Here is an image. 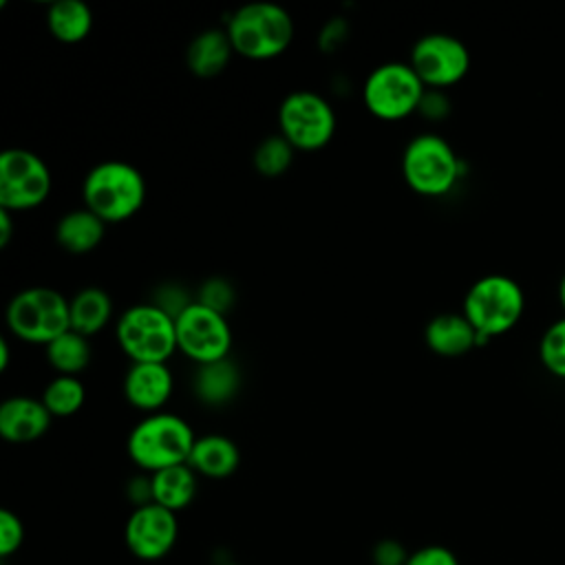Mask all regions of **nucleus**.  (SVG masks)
Segmentation results:
<instances>
[{"label": "nucleus", "instance_id": "32", "mask_svg": "<svg viewBox=\"0 0 565 565\" xmlns=\"http://www.w3.org/2000/svg\"><path fill=\"white\" fill-rule=\"evenodd\" d=\"M404 565H459V558L444 545H426L411 552Z\"/></svg>", "mask_w": 565, "mask_h": 565}, {"label": "nucleus", "instance_id": "25", "mask_svg": "<svg viewBox=\"0 0 565 565\" xmlns=\"http://www.w3.org/2000/svg\"><path fill=\"white\" fill-rule=\"evenodd\" d=\"M42 404L53 417H71L86 402V388L75 375H55L42 391Z\"/></svg>", "mask_w": 565, "mask_h": 565}, {"label": "nucleus", "instance_id": "22", "mask_svg": "<svg viewBox=\"0 0 565 565\" xmlns=\"http://www.w3.org/2000/svg\"><path fill=\"white\" fill-rule=\"evenodd\" d=\"M46 29L62 44L84 42L93 31V11L82 0H60L46 9Z\"/></svg>", "mask_w": 565, "mask_h": 565}, {"label": "nucleus", "instance_id": "35", "mask_svg": "<svg viewBox=\"0 0 565 565\" xmlns=\"http://www.w3.org/2000/svg\"><path fill=\"white\" fill-rule=\"evenodd\" d=\"M11 214L9 210H2L0 207V247H7L11 236H13V221H11Z\"/></svg>", "mask_w": 565, "mask_h": 565}, {"label": "nucleus", "instance_id": "6", "mask_svg": "<svg viewBox=\"0 0 565 565\" xmlns=\"http://www.w3.org/2000/svg\"><path fill=\"white\" fill-rule=\"evenodd\" d=\"M402 177L422 196H444L461 177V159L441 135L419 132L402 152Z\"/></svg>", "mask_w": 565, "mask_h": 565}, {"label": "nucleus", "instance_id": "17", "mask_svg": "<svg viewBox=\"0 0 565 565\" xmlns=\"http://www.w3.org/2000/svg\"><path fill=\"white\" fill-rule=\"evenodd\" d=\"M232 55L236 53L225 29H205L190 40L185 49V66L192 75L210 79L227 68Z\"/></svg>", "mask_w": 565, "mask_h": 565}, {"label": "nucleus", "instance_id": "26", "mask_svg": "<svg viewBox=\"0 0 565 565\" xmlns=\"http://www.w3.org/2000/svg\"><path fill=\"white\" fill-rule=\"evenodd\" d=\"M294 152L296 148L280 132L269 135L254 150V157H252L254 170L265 179L282 177L294 161Z\"/></svg>", "mask_w": 565, "mask_h": 565}, {"label": "nucleus", "instance_id": "38", "mask_svg": "<svg viewBox=\"0 0 565 565\" xmlns=\"http://www.w3.org/2000/svg\"><path fill=\"white\" fill-rule=\"evenodd\" d=\"M223 565H238V563H223Z\"/></svg>", "mask_w": 565, "mask_h": 565}, {"label": "nucleus", "instance_id": "33", "mask_svg": "<svg viewBox=\"0 0 565 565\" xmlns=\"http://www.w3.org/2000/svg\"><path fill=\"white\" fill-rule=\"evenodd\" d=\"M450 113V102L446 97L444 90H435V88H426L417 115H422L428 121H439Z\"/></svg>", "mask_w": 565, "mask_h": 565}, {"label": "nucleus", "instance_id": "20", "mask_svg": "<svg viewBox=\"0 0 565 565\" xmlns=\"http://www.w3.org/2000/svg\"><path fill=\"white\" fill-rule=\"evenodd\" d=\"M238 388L241 371L230 358L196 366V373L192 377L194 395L207 406H225L236 397Z\"/></svg>", "mask_w": 565, "mask_h": 565}, {"label": "nucleus", "instance_id": "30", "mask_svg": "<svg viewBox=\"0 0 565 565\" xmlns=\"http://www.w3.org/2000/svg\"><path fill=\"white\" fill-rule=\"evenodd\" d=\"M24 543V525L11 510H0V556H13Z\"/></svg>", "mask_w": 565, "mask_h": 565}, {"label": "nucleus", "instance_id": "3", "mask_svg": "<svg viewBox=\"0 0 565 565\" xmlns=\"http://www.w3.org/2000/svg\"><path fill=\"white\" fill-rule=\"evenodd\" d=\"M194 441L196 435L183 417L159 411L135 424L126 450L137 468L152 475L163 468L188 463Z\"/></svg>", "mask_w": 565, "mask_h": 565}, {"label": "nucleus", "instance_id": "18", "mask_svg": "<svg viewBox=\"0 0 565 565\" xmlns=\"http://www.w3.org/2000/svg\"><path fill=\"white\" fill-rule=\"evenodd\" d=\"M241 463V452L238 446L225 437V435H201L196 437L190 457H188V466L207 479H225L232 477L236 472Z\"/></svg>", "mask_w": 565, "mask_h": 565}, {"label": "nucleus", "instance_id": "37", "mask_svg": "<svg viewBox=\"0 0 565 565\" xmlns=\"http://www.w3.org/2000/svg\"><path fill=\"white\" fill-rule=\"evenodd\" d=\"M558 300H561V307L565 309V274H563V278L558 282Z\"/></svg>", "mask_w": 565, "mask_h": 565}, {"label": "nucleus", "instance_id": "19", "mask_svg": "<svg viewBox=\"0 0 565 565\" xmlns=\"http://www.w3.org/2000/svg\"><path fill=\"white\" fill-rule=\"evenodd\" d=\"M106 236V223L88 207L66 212L55 225V241L68 254H88Z\"/></svg>", "mask_w": 565, "mask_h": 565}, {"label": "nucleus", "instance_id": "31", "mask_svg": "<svg viewBox=\"0 0 565 565\" xmlns=\"http://www.w3.org/2000/svg\"><path fill=\"white\" fill-rule=\"evenodd\" d=\"M349 40V22L342 15L331 18L318 33V49L327 55L340 51V46Z\"/></svg>", "mask_w": 565, "mask_h": 565}, {"label": "nucleus", "instance_id": "5", "mask_svg": "<svg viewBox=\"0 0 565 565\" xmlns=\"http://www.w3.org/2000/svg\"><path fill=\"white\" fill-rule=\"evenodd\" d=\"M4 320L18 340L46 347L71 329V305L53 287H26L9 300Z\"/></svg>", "mask_w": 565, "mask_h": 565}, {"label": "nucleus", "instance_id": "13", "mask_svg": "<svg viewBox=\"0 0 565 565\" xmlns=\"http://www.w3.org/2000/svg\"><path fill=\"white\" fill-rule=\"evenodd\" d=\"M179 539L177 514L157 505H137L124 527V541L128 552L146 563L159 561L174 547Z\"/></svg>", "mask_w": 565, "mask_h": 565}, {"label": "nucleus", "instance_id": "1", "mask_svg": "<svg viewBox=\"0 0 565 565\" xmlns=\"http://www.w3.org/2000/svg\"><path fill=\"white\" fill-rule=\"evenodd\" d=\"M225 33L236 55L267 62L282 55L294 40V20L276 2H249L230 13Z\"/></svg>", "mask_w": 565, "mask_h": 565}, {"label": "nucleus", "instance_id": "36", "mask_svg": "<svg viewBox=\"0 0 565 565\" xmlns=\"http://www.w3.org/2000/svg\"><path fill=\"white\" fill-rule=\"evenodd\" d=\"M9 355H11L9 342H7V338H2V340H0V371H7V369H9Z\"/></svg>", "mask_w": 565, "mask_h": 565}, {"label": "nucleus", "instance_id": "12", "mask_svg": "<svg viewBox=\"0 0 565 565\" xmlns=\"http://www.w3.org/2000/svg\"><path fill=\"white\" fill-rule=\"evenodd\" d=\"M408 64L426 88L444 90L468 75L470 53L450 33H426L413 44Z\"/></svg>", "mask_w": 565, "mask_h": 565}, {"label": "nucleus", "instance_id": "11", "mask_svg": "<svg viewBox=\"0 0 565 565\" xmlns=\"http://www.w3.org/2000/svg\"><path fill=\"white\" fill-rule=\"evenodd\" d=\"M177 351L196 366L230 358L232 327L227 316L192 302L177 320Z\"/></svg>", "mask_w": 565, "mask_h": 565}, {"label": "nucleus", "instance_id": "29", "mask_svg": "<svg viewBox=\"0 0 565 565\" xmlns=\"http://www.w3.org/2000/svg\"><path fill=\"white\" fill-rule=\"evenodd\" d=\"M150 302L157 305L161 311H166L170 318L177 320L194 300L179 282H166V285L154 289Z\"/></svg>", "mask_w": 565, "mask_h": 565}, {"label": "nucleus", "instance_id": "28", "mask_svg": "<svg viewBox=\"0 0 565 565\" xmlns=\"http://www.w3.org/2000/svg\"><path fill=\"white\" fill-rule=\"evenodd\" d=\"M194 302L212 309V311H218L223 316H227V311L234 307L236 302V291H234V285L223 278V276H212L207 280H203L196 289V296H194Z\"/></svg>", "mask_w": 565, "mask_h": 565}, {"label": "nucleus", "instance_id": "23", "mask_svg": "<svg viewBox=\"0 0 565 565\" xmlns=\"http://www.w3.org/2000/svg\"><path fill=\"white\" fill-rule=\"evenodd\" d=\"M71 329L90 338L113 318V300L102 287H84L71 300Z\"/></svg>", "mask_w": 565, "mask_h": 565}, {"label": "nucleus", "instance_id": "8", "mask_svg": "<svg viewBox=\"0 0 565 565\" xmlns=\"http://www.w3.org/2000/svg\"><path fill=\"white\" fill-rule=\"evenodd\" d=\"M426 86L408 62H384L362 84L364 108L382 121H399L417 113Z\"/></svg>", "mask_w": 565, "mask_h": 565}, {"label": "nucleus", "instance_id": "9", "mask_svg": "<svg viewBox=\"0 0 565 565\" xmlns=\"http://www.w3.org/2000/svg\"><path fill=\"white\" fill-rule=\"evenodd\" d=\"M338 128L333 106L313 90H294L278 106V132L302 152L324 148Z\"/></svg>", "mask_w": 565, "mask_h": 565}, {"label": "nucleus", "instance_id": "16", "mask_svg": "<svg viewBox=\"0 0 565 565\" xmlns=\"http://www.w3.org/2000/svg\"><path fill=\"white\" fill-rule=\"evenodd\" d=\"M426 347L441 358H459L486 344L463 313H437L424 329Z\"/></svg>", "mask_w": 565, "mask_h": 565}, {"label": "nucleus", "instance_id": "10", "mask_svg": "<svg viewBox=\"0 0 565 565\" xmlns=\"http://www.w3.org/2000/svg\"><path fill=\"white\" fill-rule=\"evenodd\" d=\"M53 188L44 159L26 148H7L0 154V207L24 212L42 205Z\"/></svg>", "mask_w": 565, "mask_h": 565}, {"label": "nucleus", "instance_id": "14", "mask_svg": "<svg viewBox=\"0 0 565 565\" xmlns=\"http://www.w3.org/2000/svg\"><path fill=\"white\" fill-rule=\"evenodd\" d=\"M126 402L146 413H159L172 395L174 377L166 362H132L124 375Z\"/></svg>", "mask_w": 565, "mask_h": 565}, {"label": "nucleus", "instance_id": "4", "mask_svg": "<svg viewBox=\"0 0 565 565\" xmlns=\"http://www.w3.org/2000/svg\"><path fill=\"white\" fill-rule=\"evenodd\" d=\"M525 296L516 280L503 274L481 276L463 296L461 313L475 327L479 338L488 342L494 335L508 333L523 316Z\"/></svg>", "mask_w": 565, "mask_h": 565}, {"label": "nucleus", "instance_id": "34", "mask_svg": "<svg viewBox=\"0 0 565 565\" xmlns=\"http://www.w3.org/2000/svg\"><path fill=\"white\" fill-rule=\"evenodd\" d=\"M406 558H408L406 550L393 539H386V541L377 543L375 550H373L375 565H404Z\"/></svg>", "mask_w": 565, "mask_h": 565}, {"label": "nucleus", "instance_id": "21", "mask_svg": "<svg viewBox=\"0 0 565 565\" xmlns=\"http://www.w3.org/2000/svg\"><path fill=\"white\" fill-rule=\"evenodd\" d=\"M196 477L199 475L188 463L152 472L150 475L152 503L177 514L179 510L188 508L194 501L196 486H199Z\"/></svg>", "mask_w": 565, "mask_h": 565}, {"label": "nucleus", "instance_id": "2", "mask_svg": "<svg viewBox=\"0 0 565 565\" xmlns=\"http://www.w3.org/2000/svg\"><path fill=\"white\" fill-rule=\"evenodd\" d=\"M146 179L141 170L121 159L93 166L82 181L84 207L106 225L132 218L146 203Z\"/></svg>", "mask_w": 565, "mask_h": 565}, {"label": "nucleus", "instance_id": "7", "mask_svg": "<svg viewBox=\"0 0 565 565\" xmlns=\"http://www.w3.org/2000/svg\"><path fill=\"white\" fill-rule=\"evenodd\" d=\"M115 338L130 362H168L177 353V322L150 300L117 318Z\"/></svg>", "mask_w": 565, "mask_h": 565}, {"label": "nucleus", "instance_id": "24", "mask_svg": "<svg viewBox=\"0 0 565 565\" xmlns=\"http://www.w3.org/2000/svg\"><path fill=\"white\" fill-rule=\"evenodd\" d=\"M46 362L57 371V375H79L93 360L90 338L68 329L53 342L44 347Z\"/></svg>", "mask_w": 565, "mask_h": 565}, {"label": "nucleus", "instance_id": "27", "mask_svg": "<svg viewBox=\"0 0 565 565\" xmlns=\"http://www.w3.org/2000/svg\"><path fill=\"white\" fill-rule=\"evenodd\" d=\"M541 364L556 377L565 380V318L552 322L539 342Z\"/></svg>", "mask_w": 565, "mask_h": 565}, {"label": "nucleus", "instance_id": "15", "mask_svg": "<svg viewBox=\"0 0 565 565\" xmlns=\"http://www.w3.org/2000/svg\"><path fill=\"white\" fill-rule=\"evenodd\" d=\"M53 415L42 399L13 395L0 404V435L9 444H31L51 428Z\"/></svg>", "mask_w": 565, "mask_h": 565}]
</instances>
